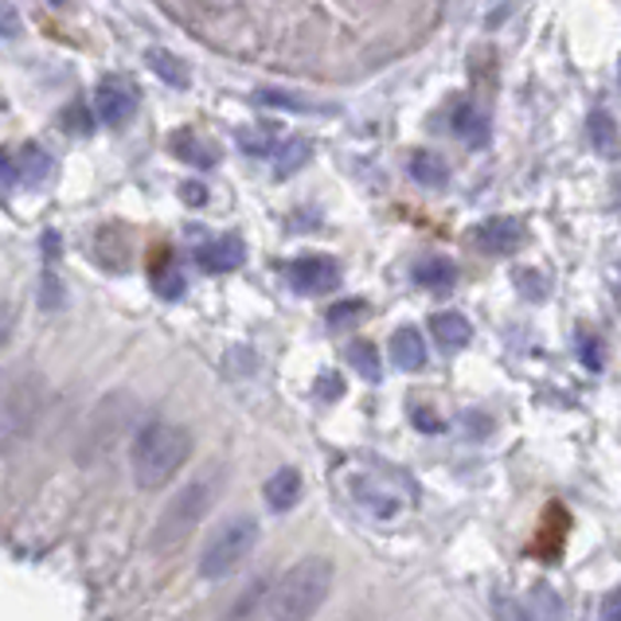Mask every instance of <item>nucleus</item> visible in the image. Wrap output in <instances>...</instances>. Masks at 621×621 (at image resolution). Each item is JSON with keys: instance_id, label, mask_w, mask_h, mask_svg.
I'll return each mask as SVG.
<instances>
[{"instance_id": "5701e85b", "label": "nucleus", "mask_w": 621, "mask_h": 621, "mask_svg": "<svg viewBox=\"0 0 621 621\" xmlns=\"http://www.w3.org/2000/svg\"><path fill=\"white\" fill-rule=\"evenodd\" d=\"M239 149L247 156H274L277 153V145H282V141H277V133L274 130H266V126H259V130H239Z\"/></svg>"}, {"instance_id": "412c9836", "label": "nucleus", "mask_w": 621, "mask_h": 621, "mask_svg": "<svg viewBox=\"0 0 621 621\" xmlns=\"http://www.w3.org/2000/svg\"><path fill=\"white\" fill-rule=\"evenodd\" d=\"M587 133H590V145H595L602 156H613V153H618V145H621V138H618V121H613L606 110H595V113H590Z\"/></svg>"}, {"instance_id": "f257e3e1", "label": "nucleus", "mask_w": 621, "mask_h": 621, "mask_svg": "<svg viewBox=\"0 0 621 621\" xmlns=\"http://www.w3.org/2000/svg\"><path fill=\"white\" fill-rule=\"evenodd\" d=\"M192 454V434L176 423H149L130 446V466L138 489L156 492L181 473Z\"/></svg>"}, {"instance_id": "f3484780", "label": "nucleus", "mask_w": 621, "mask_h": 621, "mask_svg": "<svg viewBox=\"0 0 621 621\" xmlns=\"http://www.w3.org/2000/svg\"><path fill=\"white\" fill-rule=\"evenodd\" d=\"M313 156V145L305 138H285L274 153V181H290L294 173H302Z\"/></svg>"}, {"instance_id": "7ed1b4c3", "label": "nucleus", "mask_w": 621, "mask_h": 621, "mask_svg": "<svg viewBox=\"0 0 621 621\" xmlns=\"http://www.w3.org/2000/svg\"><path fill=\"white\" fill-rule=\"evenodd\" d=\"M219 481H224V473L207 469V473L192 477V481L176 492L173 501L164 504V512L156 516V524H153V535H149V547H153L156 555L176 552V547L196 532L199 520H204L207 512H211V504H216Z\"/></svg>"}, {"instance_id": "39448f33", "label": "nucleus", "mask_w": 621, "mask_h": 621, "mask_svg": "<svg viewBox=\"0 0 621 621\" xmlns=\"http://www.w3.org/2000/svg\"><path fill=\"white\" fill-rule=\"evenodd\" d=\"M285 277H290V285H294L297 294L320 297V294H333L340 285V266L328 254H302V259H294L285 266Z\"/></svg>"}, {"instance_id": "423d86ee", "label": "nucleus", "mask_w": 621, "mask_h": 621, "mask_svg": "<svg viewBox=\"0 0 621 621\" xmlns=\"http://www.w3.org/2000/svg\"><path fill=\"white\" fill-rule=\"evenodd\" d=\"M95 110L110 130H121V126H130L133 113H138V95H133V87L121 83V78H102L95 90Z\"/></svg>"}, {"instance_id": "6e6552de", "label": "nucleus", "mask_w": 621, "mask_h": 621, "mask_svg": "<svg viewBox=\"0 0 621 621\" xmlns=\"http://www.w3.org/2000/svg\"><path fill=\"white\" fill-rule=\"evenodd\" d=\"M524 235L527 231L516 216H497V219L477 224L473 242H477V251H484V254H516L520 247H524Z\"/></svg>"}, {"instance_id": "4be33fe9", "label": "nucleus", "mask_w": 621, "mask_h": 621, "mask_svg": "<svg viewBox=\"0 0 621 621\" xmlns=\"http://www.w3.org/2000/svg\"><path fill=\"white\" fill-rule=\"evenodd\" d=\"M345 356H348V363H352V368L360 371L363 380L380 383L383 368H380V352H375V345H371V340H352Z\"/></svg>"}, {"instance_id": "393cba45", "label": "nucleus", "mask_w": 621, "mask_h": 621, "mask_svg": "<svg viewBox=\"0 0 621 621\" xmlns=\"http://www.w3.org/2000/svg\"><path fill=\"white\" fill-rule=\"evenodd\" d=\"M254 102H259V106H274V110H294V113L317 110L313 102H305V98H297V95H285V90H254Z\"/></svg>"}, {"instance_id": "b1692460", "label": "nucleus", "mask_w": 621, "mask_h": 621, "mask_svg": "<svg viewBox=\"0 0 621 621\" xmlns=\"http://www.w3.org/2000/svg\"><path fill=\"white\" fill-rule=\"evenodd\" d=\"M59 126L67 133H75V138H90V133H95V118H90V110L83 102H70L67 110L59 113Z\"/></svg>"}, {"instance_id": "f03ea898", "label": "nucleus", "mask_w": 621, "mask_h": 621, "mask_svg": "<svg viewBox=\"0 0 621 621\" xmlns=\"http://www.w3.org/2000/svg\"><path fill=\"white\" fill-rule=\"evenodd\" d=\"M333 563L325 555H305L294 567L277 578L274 595H270V618L274 621H309L333 595Z\"/></svg>"}, {"instance_id": "aec40b11", "label": "nucleus", "mask_w": 621, "mask_h": 621, "mask_svg": "<svg viewBox=\"0 0 621 621\" xmlns=\"http://www.w3.org/2000/svg\"><path fill=\"white\" fill-rule=\"evenodd\" d=\"M563 516V509L559 504H552L547 509V516H544V532H540V540L532 544V552L540 555V559H559V547H563V532H567V520H563L559 527H555V520Z\"/></svg>"}, {"instance_id": "9b49d317", "label": "nucleus", "mask_w": 621, "mask_h": 621, "mask_svg": "<svg viewBox=\"0 0 621 621\" xmlns=\"http://www.w3.org/2000/svg\"><path fill=\"white\" fill-rule=\"evenodd\" d=\"M391 360H395V368H403V371H423L426 368L423 333H418L414 325L395 328V337H391Z\"/></svg>"}, {"instance_id": "c9c22d12", "label": "nucleus", "mask_w": 621, "mask_h": 621, "mask_svg": "<svg viewBox=\"0 0 621 621\" xmlns=\"http://www.w3.org/2000/svg\"><path fill=\"white\" fill-rule=\"evenodd\" d=\"M618 75H621V59H618Z\"/></svg>"}, {"instance_id": "2f4dec72", "label": "nucleus", "mask_w": 621, "mask_h": 621, "mask_svg": "<svg viewBox=\"0 0 621 621\" xmlns=\"http://www.w3.org/2000/svg\"><path fill=\"white\" fill-rule=\"evenodd\" d=\"M181 199L188 207H204L207 204V188L199 181H188V184H181Z\"/></svg>"}, {"instance_id": "473e14b6", "label": "nucleus", "mask_w": 621, "mask_h": 621, "mask_svg": "<svg viewBox=\"0 0 621 621\" xmlns=\"http://www.w3.org/2000/svg\"><path fill=\"white\" fill-rule=\"evenodd\" d=\"M598 618H602V621H621V587L610 590V595L602 598V610H598Z\"/></svg>"}, {"instance_id": "dca6fc26", "label": "nucleus", "mask_w": 621, "mask_h": 621, "mask_svg": "<svg viewBox=\"0 0 621 621\" xmlns=\"http://www.w3.org/2000/svg\"><path fill=\"white\" fill-rule=\"evenodd\" d=\"M414 282L423 285V290H431V294H449L454 282H458V266L449 259H442V254H434V259H423L414 266Z\"/></svg>"}, {"instance_id": "a878e982", "label": "nucleus", "mask_w": 621, "mask_h": 621, "mask_svg": "<svg viewBox=\"0 0 621 621\" xmlns=\"http://www.w3.org/2000/svg\"><path fill=\"white\" fill-rule=\"evenodd\" d=\"M492 610H497V621H535L532 606L512 595H492Z\"/></svg>"}, {"instance_id": "f704fd0d", "label": "nucleus", "mask_w": 621, "mask_h": 621, "mask_svg": "<svg viewBox=\"0 0 621 621\" xmlns=\"http://www.w3.org/2000/svg\"><path fill=\"white\" fill-rule=\"evenodd\" d=\"M59 247H63V242H59V235H55V231H47V235H44V254H47V259H55V251H59Z\"/></svg>"}, {"instance_id": "c756f323", "label": "nucleus", "mask_w": 621, "mask_h": 621, "mask_svg": "<svg viewBox=\"0 0 621 621\" xmlns=\"http://www.w3.org/2000/svg\"><path fill=\"white\" fill-rule=\"evenodd\" d=\"M40 302H44V309H59V305H63V282H55V274H44Z\"/></svg>"}, {"instance_id": "bb28decb", "label": "nucleus", "mask_w": 621, "mask_h": 621, "mask_svg": "<svg viewBox=\"0 0 621 621\" xmlns=\"http://www.w3.org/2000/svg\"><path fill=\"white\" fill-rule=\"evenodd\" d=\"M363 313H368V305H363L360 297H348V302H340V305H333V309H328V325L348 328V325H356Z\"/></svg>"}, {"instance_id": "a211bd4d", "label": "nucleus", "mask_w": 621, "mask_h": 621, "mask_svg": "<svg viewBox=\"0 0 621 621\" xmlns=\"http://www.w3.org/2000/svg\"><path fill=\"white\" fill-rule=\"evenodd\" d=\"M145 63L156 70V78H164V83H168V87L184 90V87L192 83L188 63L176 59V55H173V52H164V47H149V52H145Z\"/></svg>"}, {"instance_id": "6ab92c4d", "label": "nucleus", "mask_w": 621, "mask_h": 621, "mask_svg": "<svg viewBox=\"0 0 621 621\" xmlns=\"http://www.w3.org/2000/svg\"><path fill=\"white\" fill-rule=\"evenodd\" d=\"M411 176L423 188H446L449 184V164L438 153H414L411 156Z\"/></svg>"}, {"instance_id": "7c9ffc66", "label": "nucleus", "mask_w": 621, "mask_h": 621, "mask_svg": "<svg viewBox=\"0 0 621 621\" xmlns=\"http://www.w3.org/2000/svg\"><path fill=\"white\" fill-rule=\"evenodd\" d=\"M411 414H414V423H418V431H423V434H438L442 431V418L434 411H426V406H411Z\"/></svg>"}, {"instance_id": "4468645a", "label": "nucleus", "mask_w": 621, "mask_h": 621, "mask_svg": "<svg viewBox=\"0 0 621 621\" xmlns=\"http://www.w3.org/2000/svg\"><path fill=\"white\" fill-rule=\"evenodd\" d=\"M168 149H173V156H181L184 164H192V168H216V164H219V153H216V149L207 145V141L199 138V133H192V130L173 133Z\"/></svg>"}, {"instance_id": "0eeeda50", "label": "nucleus", "mask_w": 621, "mask_h": 621, "mask_svg": "<svg viewBox=\"0 0 621 621\" xmlns=\"http://www.w3.org/2000/svg\"><path fill=\"white\" fill-rule=\"evenodd\" d=\"M192 259H196V266L204 274H231V270H239L247 262V242L239 235H219V239L199 242Z\"/></svg>"}, {"instance_id": "72a5a7b5", "label": "nucleus", "mask_w": 621, "mask_h": 621, "mask_svg": "<svg viewBox=\"0 0 621 621\" xmlns=\"http://www.w3.org/2000/svg\"><path fill=\"white\" fill-rule=\"evenodd\" d=\"M4 40H17V9L4 4Z\"/></svg>"}, {"instance_id": "cd10ccee", "label": "nucleus", "mask_w": 621, "mask_h": 621, "mask_svg": "<svg viewBox=\"0 0 621 621\" xmlns=\"http://www.w3.org/2000/svg\"><path fill=\"white\" fill-rule=\"evenodd\" d=\"M578 352H582V363H587L590 371H602L606 356H602V340H598L595 333H582V337H578Z\"/></svg>"}, {"instance_id": "e433bc0d", "label": "nucleus", "mask_w": 621, "mask_h": 621, "mask_svg": "<svg viewBox=\"0 0 621 621\" xmlns=\"http://www.w3.org/2000/svg\"><path fill=\"white\" fill-rule=\"evenodd\" d=\"M55 4H59V0H55Z\"/></svg>"}, {"instance_id": "20e7f679", "label": "nucleus", "mask_w": 621, "mask_h": 621, "mask_svg": "<svg viewBox=\"0 0 621 621\" xmlns=\"http://www.w3.org/2000/svg\"><path fill=\"white\" fill-rule=\"evenodd\" d=\"M259 544V520L254 516H227L224 524L211 532V540L199 552V575L219 582V578L235 575L247 563V555Z\"/></svg>"}, {"instance_id": "ddd939ff", "label": "nucleus", "mask_w": 621, "mask_h": 621, "mask_svg": "<svg viewBox=\"0 0 621 621\" xmlns=\"http://www.w3.org/2000/svg\"><path fill=\"white\" fill-rule=\"evenodd\" d=\"M431 333L438 340V348H446V352H458V348H466L473 340V325L461 313H434Z\"/></svg>"}, {"instance_id": "f8f14e48", "label": "nucleus", "mask_w": 621, "mask_h": 621, "mask_svg": "<svg viewBox=\"0 0 621 621\" xmlns=\"http://www.w3.org/2000/svg\"><path fill=\"white\" fill-rule=\"evenodd\" d=\"M149 282H153V290L164 297V302H176V297H184V270L176 266V259L168 251H156L153 266H149Z\"/></svg>"}, {"instance_id": "2eb2a0df", "label": "nucleus", "mask_w": 621, "mask_h": 621, "mask_svg": "<svg viewBox=\"0 0 621 621\" xmlns=\"http://www.w3.org/2000/svg\"><path fill=\"white\" fill-rule=\"evenodd\" d=\"M297 501H302V473L290 466L277 469V473L266 481V504L274 512H290Z\"/></svg>"}, {"instance_id": "1a4fd4ad", "label": "nucleus", "mask_w": 621, "mask_h": 621, "mask_svg": "<svg viewBox=\"0 0 621 621\" xmlns=\"http://www.w3.org/2000/svg\"><path fill=\"white\" fill-rule=\"evenodd\" d=\"M55 173V156L47 153L44 145H35V141H28V145H20L17 153V184L28 192L44 188L47 181H52Z\"/></svg>"}, {"instance_id": "c85d7f7f", "label": "nucleus", "mask_w": 621, "mask_h": 621, "mask_svg": "<svg viewBox=\"0 0 621 621\" xmlns=\"http://www.w3.org/2000/svg\"><path fill=\"white\" fill-rule=\"evenodd\" d=\"M317 395L325 399V403H333V399L345 395V380H340L337 371H325V375L317 380Z\"/></svg>"}, {"instance_id": "9d476101", "label": "nucleus", "mask_w": 621, "mask_h": 621, "mask_svg": "<svg viewBox=\"0 0 621 621\" xmlns=\"http://www.w3.org/2000/svg\"><path fill=\"white\" fill-rule=\"evenodd\" d=\"M449 126H454V133H458L469 149H484V145H489V138H492L489 113H484L481 106H473V102H461L458 110H454V118H449Z\"/></svg>"}]
</instances>
